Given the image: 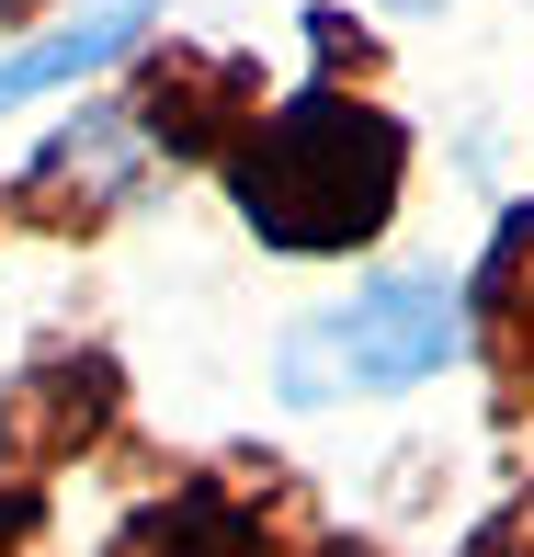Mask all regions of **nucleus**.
I'll return each mask as SVG.
<instances>
[{"label": "nucleus", "instance_id": "2", "mask_svg": "<svg viewBox=\"0 0 534 557\" xmlns=\"http://www.w3.org/2000/svg\"><path fill=\"white\" fill-rule=\"evenodd\" d=\"M455 285L444 273H375L364 296L296 331L285 352V398H352V387H421L432 364H455Z\"/></svg>", "mask_w": 534, "mask_h": 557}, {"label": "nucleus", "instance_id": "5", "mask_svg": "<svg viewBox=\"0 0 534 557\" xmlns=\"http://www.w3.org/2000/svg\"><path fill=\"white\" fill-rule=\"evenodd\" d=\"M398 12H432V0H398Z\"/></svg>", "mask_w": 534, "mask_h": 557}, {"label": "nucleus", "instance_id": "4", "mask_svg": "<svg viewBox=\"0 0 534 557\" xmlns=\"http://www.w3.org/2000/svg\"><path fill=\"white\" fill-rule=\"evenodd\" d=\"M114 557H273V546H262V523H250L227 490H183V500H160L148 523H125Z\"/></svg>", "mask_w": 534, "mask_h": 557}, {"label": "nucleus", "instance_id": "3", "mask_svg": "<svg viewBox=\"0 0 534 557\" xmlns=\"http://www.w3.org/2000/svg\"><path fill=\"white\" fill-rule=\"evenodd\" d=\"M148 12H160V0H91V12L46 23L35 46H12V58H0V114H12V103H35V91H69V81H91V69H114L125 46L148 35Z\"/></svg>", "mask_w": 534, "mask_h": 557}, {"label": "nucleus", "instance_id": "1", "mask_svg": "<svg viewBox=\"0 0 534 557\" xmlns=\"http://www.w3.org/2000/svg\"><path fill=\"white\" fill-rule=\"evenodd\" d=\"M398 171H410V137L375 103L296 91V103L239 148V216L262 227L273 250H352V239L387 227Z\"/></svg>", "mask_w": 534, "mask_h": 557}]
</instances>
